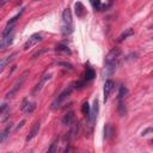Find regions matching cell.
<instances>
[{
	"label": "cell",
	"instance_id": "obj_3",
	"mask_svg": "<svg viewBox=\"0 0 153 153\" xmlns=\"http://www.w3.org/2000/svg\"><path fill=\"white\" fill-rule=\"evenodd\" d=\"M98 110H99V105H98V99H94L93 102V105L91 108V111H90V115L87 116V124H88V128L92 129L94 122H96V118H97V115H98Z\"/></svg>",
	"mask_w": 153,
	"mask_h": 153
},
{
	"label": "cell",
	"instance_id": "obj_17",
	"mask_svg": "<svg viewBox=\"0 0 153 153\" xmlns=\"http://www.w3.org/2000/svg\"><path fill=\"white\" fill-rule=\"evenodd\" d=\"M127 94H128L127 87H126V86H121L120 90H118V93H117V100H118V102H120V100H124V98H126Z\"/></svg>",
	"mask_w": 153,
	"mask_h": 153
},
{
	"label": "cell",
	"instance_id": "obj_5",
	"mask_svg": "<svg viewBox=\"0 0 153 153\" xmlns=\"http://www.w3.org/2000/svg\"><path fill=\"white\" fill-rule=\"evenodd\" d=\"M121 54H122V50H121V48H117V47H115V48H112L109 53H108V55L105 56V63H110V62H116V60L121 56Z\"/></svg>",
	"mask_w": 153,
	"mask_h": 153
},
{
	"label": "cell",
	"instance_id": "obj_34",
	"mask_svg": "<svg viewBox=\"0 0 153 153\" xmlns=\"http://www.w3.org/2000/svg\"><path fill=\"white\" fill-rule=\"evenodd\" d=\"M151 27H153V24H152V25H151Z\"/></svg>",
	"mask_w": 153,
	"mask_h": 153
},
{
	"label": "cell",
	"instance_id": "obj_23",
	"mask_svg": "<svg viewBox=\"0 0 153 153\" xmlns=\"http://www.w3.org/2000/svg\"><path fill=\"white\" fill-rule=\"evenodd\" d=\"M35 108H36V103H27V105H26V108L24 109L25 110V114L26 115H30V114H32L33 112V110H35Z\"/></svg>",
	"mask_w": 153,
	"mask_h": 153
},
{
	"label": "cell",
	"instance_id": "obj_8",
	"mask_svg": "<svg viewBox=\"0 0 153 153\" xmlns=\"http://www.w3.org/2000/svg\"><path fill=\"white\" fill-rule=\"evenodd\" d=\"M114 86H115V84H114L112 80L108 79V80L105 81V84H104V102L108 100V98H109V96H110V92L112 91Z\"/></svg>",
	"mask_w": 153,
	"mask_h": 153
},
{
	"label": "cell",
	"instance_id": "obj_32",
	"mask_svg": "<svg viewBox=\"0 0 153 153\" xmlns=\"http://www.w3.org/2000/svg\"><path fill=\"white\" fill-rule=\"evenodd\" d=\"M24 123H25V121H22V122H20V124H19L18 127H17V129H19V128H20V127H22V126H23Z\"/></svg>",
	"mask_w": 153,
	"mask_h": 153
},
{
	"label": "cell",
	"instance_id": "obj_14",
	"mask_svg": "<svg viewBox=\"0 0 153 153\" xmlns=\"http://www.w3.org/2000/svg\"><path fill=\"white\" fill-rule=\"evenodd\" d=\"M94 76H96L94 71H93L92 68L87 67V68H86V71H85V74H84V80L87 82V81H91L92 79H94Z\"/></svg>",
	"mask_w": 153,
	"mask_h": 153
},
{
	"label": "cell",
	"instance_id": "obj_16",
	"mask_svg": "<svg viewBox=\"0 0 153 153\" xmlns=\"http://www.w3.org/2000/svg\"><path fill=\"white\" fill-rule=\"evenodd\" d=\"M13 56H16V53H12L11 55H8V56H6V57H2L1 59V62H0V71H4L5 69V67H6V65L13 59Z\"/></svg>",
	"mask_w": 153,
	"mask_h": 153
},
{
	"label": "cell",
	"instance_id": "obj_27",
	"mask_svg": "<svg viewBox=\"0 0 153 153\" xmlns=\"http://www.w3.org/2000/svg\"><path fill=\"white\" fill-rule=\"evenodd\" d=\"M91 2H92V5H93L94 10H99V8L102 7V5H100V1H99V0H91Z\"/></svg>",
	"mask_w": 153,
	"mask_h": 153
},
{
	"label": "cell",
	"instance_id": "obj_28",
	"mask_svg": "<svg viewBox=\"0 0 153 153\" xmlns=\"http://www.w3.org/2000/svg\"><path fill=\"white\" fill-rule=\"evenodd\" d=\"M45 51H48V49H41L39 51H37L36 54H33V56H32V60H35V59H37V57H39L43 53H45Z\"/></svg>",
	"mask_w": 153,
	"mask_h": 153
},
{
	"label": "cell",
	"instance_id": "obj_20",
	"mask_svg": "<svg viewBox=\"0 0 153 153\" xmlns=\"http://www.w3.org/2000/svg\"><path fill=\"white\" fill-rule=\"evenodd\" d=\"M74 8H75V14L78 17H81L82 13H84V6H82V4L81 2H75Z\"/></svg>",
	"mask_w": 153,
	"mask_h": 153
},
{
	"label": "cell",
	"instance_id": "obj_10",
	"mask_svg": "<svg viewBox=\"0 0 153 153\" xmlns=\"http://www.w3.org/2000/svg\"><path fill=\"white\" fill-rule=\"evenodd\" d=\"M74 120H75L74 112L73 111H69V112H67L62 117V124H65V126H72L74 123Z\"/></svg>",
	"mask_w": 153,
	"mask_h": 153
},
{
	"label": "cell",
	"instance_id": "obj_21",
	"mask_svg": "<svg viewBox=\"0 0 153 153\" xmlns=\"http://www.w3.org/2000/svg\"><path fill=\"white\" fill-rule=\"evenodd\" d=\"M73 31V25L72 24H63V26H62V29H61V32H62V35H69L71 32Z\"/></svg>",
	"mask_w": 153,
	"mask_h": 153
},
{
	"label": "cell",
	"instance_id": "obj_33",
	"mask_svg": "<svg viewBox=\"0 0 153 153\" xmlns=\"http://www.w3.org/2000/svg\"><path fill=\"white\" fill-rule=\"evenodd\" d=\"M151 143H153V140H151Z\"/></svg>",
	"mask_w": 153,
	"mask_h": 153
},
{
	"label": "cell",
	"instance_id": "obj_1",
	"mask_svg": "<svg viewBox=\"0 0 153 153\" xmlns=\"http://www.w3.org/2000/svg\"><path fill=\"white\" fill-rule=\"evenodd\" d=\"M73 88H74L73 86H69L68 88H65V90H63V91L57 96V98L53 102V104H51V109H53V110L59 109V108L61 106V104L63 103V100H65V99L71 94V92H72V90H73Z\"/></svg>",
	"mask_w": 153,
	"mask_h": 153
},
{
	"label": "cell",
	"instance_id": "obj_30",
	"mask_svg": "<svg viewBox=\"0 0 153 153\" xmlns=\"http://www.w3.org/2000/svg\"><path fill=\"white\" fill-rule=\"evenodd\" d=\"M147 133H153V127H152V128H147L146 130H143V131H142V135H146Z\"/></svg>",
	"mask_w": 153,
	"mask_h": 153
},
{
	"label": "cell",
	"instance_id": "obj_25",
	"mask_svg": "<svg viewBox=\"0 0 153 153\" xmlns=\"http://www.w3.org/2000/svg\"><path fill=\"white\" fill-rule=\"evenodd\" d=\"M56 50H57V51H63V53H66V54H71V50L68 49V47H67V45H63V44H59V45L56 47Z\"/></svg>",
	"mask_w": 153,
	"mask_h": 153
},
{
	"label": "cell",
	"instance_id": "obj_4",
	"mask_svg": "<svg viewBox=\"0 0 153 153\" xmlns=\"http://www.w3.org/2000/svg\"><path fill=\"white\" fill-rule=\"evenodd\" d=\"M42 41V36L39 35V33H33V35H31L30 37H29V39L25 42V44H24V50H29V49H31L32 47H35L36 44H38L39 42Z\"/></svg>",
	"mask_w": 153,
	"mask_h": 153
},
{
	"label": "cell",
	"instance_id": "obj_12",
	"mask_svg": "<svg viewBox=\"0 0 153 153\" xmlns=\"http://www.w3.org/2000/svg\"><path fill=\"white\" fill-rule=\"evenodd\" d=\"M62 20L63 24H72V13L69 8H65L62 12Z\"/></svg>",
	"mask_w": 153,
	"mask_h": 153
},
{
	"label": "cell",
	"instance_id": "obj_31",
	"mask_svg": "<svg viewBox=\"0 0 153 153\" xmlns=\"http://www.w3.org/2000/svg\"><path fill=\"white\" fill-rule=\"evenodd\" d=\"M7 1H10V0H1V2H0V7H4L5 4H6Z\"/></svg>",
	"mask_w": 153,
	"mask_h": 153
},
{
	"label": "cell",
	"instance_id": "obj_19",
	"mask_svg": "<svg viewBox=\"0 0 153 153\" xmlns=\"http://www.w3.org/2000/svg\"><path fill=\"white\" fill-rule=\"evenodd\" d=\"M11 128H12V124H11V123H8V124H7V127L2 130V133H1V135H0V142H4V141L6 140V137L10 135Z\"/></svg>",
	"mask_w": 153,
	"mask_h": 153
},
{
	"label": "cell",
	"instance_id": "obj_2",
	"mask_svg": "<svg viewBox=\"0 0 153 153\" xmlns=\"http://www.w3.org/2000/svg\"><path fill=\"white\" fill-rule=\"evenodd\" d=\"M27 74H29V72H27V71H25V72H24V73H23V74H22V75L19 76V79H18V80H17V81L14 82L13 87L11 88V91H10V92H8L7 94H6V98H12V97H13V96H14V94H16V93H17V92L19 91V88L22 87L23 82L25 81V79H26Z\"/></svg>",
	"mask_w": 153,
	"mask_h": 153
},
{
	"label": "cell",
	"instance_id": "obj_7",
	"mask_svg": "<svg viewBox=\"0 0 153 153\" xmlns=\"http://www.w3.org/2000/svg\"><path fill=\"white\" fill-rule=\"evenodd\" d=\"M13 31L11 32V33H8V35H6V36H2L1 37V41H0V48L4 50V49H6V47H8L11 43H12V41H13Z\"/></svg>",
	"mask_w": 153,
	"mask_h": 153
},
{
	"label": "cell",
	"instance_id": "obj_24",
	"mask_svg": "<svg viewBox=\"0 0 153 153\" xmlns=\"http://www.w3.org/2000/svg\"><path fill=\"white\" fill-rule=\"evenodd\" d=\"M81 111H82V114H84L85 116H88V115H90L91 108H90V105H88V103H87V102L82 103V106H81Z\"/></svg>",
	"mask_w": 153,
	"mask_h": 153
},
{
	"label": "cell",
	"instance_id": "obj_26",
	"mask_svg": "<svg viewBox=\"0 0 153 153\" xmlns=\"http://www.w3.org/2000/svg\"><path fill=\"white\" fill-rule=\"evenodd\" d=\"M57 143H59V137H55V140L53 141V143H51V146H50V148L48 149V152H55L57 148H56V146H57Z\"/></svg>",
	"mask_w": 153,
	"mask_h": 153
},
{
	"label": "cell",
	"instance_id": "obj_13",
	"mask_svg": "<svg viewBox=\"0 0 153 153\" xmlns=\"http://www.w3.org/2000/svg\"><path fill=\"white\" fill-rule=\"evenodd\" d=\"M78 130H79V123H78V122H74V123H73L72 129H71V130H69V133L67 134L68 140H73V139L78 135Z\"/></svg>",
	"mask_w": 153,
	"mask_h": 153
},
{
	"label": "cell",
	"instance_id": "obj_18",
	"mask_svg": "<svg viewBox=\"0 0 153 153\" xmlns=\"http://www.w3.org/2000/svg\"><path fill=\"white\" fill-rule=\"evenodd\" d=\"M131 35H134V30H133V29H130V27H129V29H126V30L121 33V36L118 37V39H117V41H118V42H122L123 39H126L127 37H129V36H131Z\"/></svg>",
	"mask_w": 153,
	"mask_h": 153
},
{
	"label": "cell",
	"instance_id": "obj_29",
	"mask_svg": "<svg viewBox=\"0 0 153 153\" xmlns=\"http://www.w3.org/2000/svg\"><path fill=\"white\" fill-rule=\"evenodd\" d=\"M59 66H63V68H68V69H73V66L71 63H67V62H57Z\"/></svg>",
	"mask_w": 153,
	"mask_h": 153
},
{
	"label": "cell",
	"instance_id": "obj_11",
	"mask_svg": "<svg viewBox=\"0 0 153 153\" xmlns=\"http://www.w3.org/2000/svg\"><path fill=\"white\" fill-rule=\"evenodd\" d=\"M116 68V62H110V63H105V67L103 69V75L104 76H110Z\"/></svg>",
	"mask_w": 153,
	"mask_h": 153
},
{
	"label": "cell",
	"instance_id": "obj_15",
	"mask_svg": "<svg viewBox=\"0 0 153 153\" xmlns=\"http://www.w3.org/2000/svg\"><path fill=\"white\" fill-rule=\"evenodd\" d=\"M112 134H114V128H112V126H111L110 123H106L105 127H104V139H105V140L110 139Z\"/></svg>",
	"mask_w": 153,
	"mask_h": 153
},
{
	"label": "cell",
	"instance_id": "obj_9",
	"mask_svg": "<svg viewBox=\"0 0 153 153\" xmlns=\"http://www.w3.org/2000/svg\"><path fill=\"white\" fill-rule=\"evenodd\" d=\"M39 128H41V123H39V121H36V122L33 123V126H32V128H31V130H30L29 135L26 136V141H27V142H29L30 140H32V139L38 134Z\"/></svg>",
	"mask_w": 153,
	"mask_h": 153
},
{
	"label": "cell",
	"instance_id": "obj_22",
	"mask_svg": "<svg viewBox=\"0 0 153 153\" xmlns=\"http://www.w3.org/2000/svg\"><path fill=\"white\" fill-rule=\"evenodd\" d=\"M117 110H118V114L120 116H124L127 110H126V105H124V102L123 100H120L118 102V106H117Z\"/></svg>",
	"mask_w": 153,
	"mask_h": 153
},
{
	"label": "cell",
	"instance_id": "obj_6",
	"mask_svg": "<svg viewBox=\"0 0 153 153\" xmlns=\"http://www.w3.org/2000/svg\"><path fill=\"white\" fill-rule=\"evenodd\" d=\"M50 80H51V75H50V74H45V75H43L42 79L39 80V82L35 86V88H33V91H32V96H37V94L41 92V90L43 88V86H44L47 82H49Z\"/></svg>",
	"mask_w": 153,
	"mask_h": 153
}]
</instances>
